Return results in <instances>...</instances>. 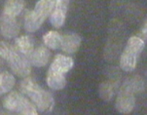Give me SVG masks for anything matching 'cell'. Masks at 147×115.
<instances>
[{
  "label": "cell",
  "mask_w": 147,
  "mask_h": 115,
  "mask_svg": "<svg viewBox=\"0 0 147 115\" xmlns=\"http://www.w3.org/2000/svg\"><path fill=\"white\" fill-rule=\"evenodd\" d=\"M144 83L140 77H131L127 79L122 85L120 91L117 96L115 106L117 111L122 114H129L134 110L136 106V93L142 91Z\"/></svg>",
  "instance_id": "obj_1"
},
{
  "label": "cell",
  "mask_w": 147,
  "mask_h": 115,
  "mask_svg": "<svg viewBox=\"0 0 147 115\" xmlns=\"http://www.w3.org/2000/svg\"><path fill=\"white\" fill-rule=\"evenodd\" d=\"M20 90L31 99L33 104L40 111H51L54 107L55 101L51 93L44 90L31 78L24 79L20 84Z\"/></svg>",
  "instance_id": "obj_2"
},
{
  "label": "cell",
  "mask_w": 147,
  "mask_h": 115,
  "mask_svg": "<svg viewBox=\"0 0 147 115\" xmlns=\"http://www.w3.org/2000/svg\"><path fill=\"white\" fill-rule=\"evenodd\" d=\"M0 57L7 62L11 70L20 77H26L31 72L28 57L22 55L16 47L7 42H0Z\"/></svg>",
  "instance_id": "obj_3"
},
{
  "label": "cell",
  "mask_w": 147,
  "mask_h": 115,
  "mask_svg": "<svg viewBox=\"0 0 147 115\" xmlns=\"http://www.w3.org/2000/svg\"><path fill=\"white\" fill-rule=\"evenodd\" d=\"M56 0H38L32 11H29L24 18V29L34 32L41 27L47 17L53 11Z\"/></svg>",
  "instance_id": "obj_4"
},
{
  "label": "cell",
  "mask_w": 147,
  "mask_h": 115,
  "mask_svg": "<svg viewBox=\"0 0 147 115\" xmlns=\"http://www.w3.org/2000/svg\"><path fill=\"white\" fill-rule=\"evenodd\" d=\"M145 46V41L139 36L131 37L120 59V66L127 72L133 71L136 66L138 57Z\"/></svg>",
  "instance_id": "obj_5"
},
{
  "label": "cell",
  "mask_w": 147,
  "mask_h": 115,
  "mask_svg": "<svg viewBox=\"0 0 147 115\" xmlns=\"http://www.w3.org/2000/svg\"><path fill=\"white\" fill-rule=\"evenodd\" d=\"M3 106L7 110L19 114L36 115L38 113L33 102L17 92H12L5 97L3 99Z\"/></svg>",
  "instance_id": "obj_6"
},
{
  "label": "cell",
  "mask_w": 147,
  "mask_h": 115,
  "mask_svg": "<svg viewBox=\"0 0 147 115\" xmlns=\"http://www.w3.org/2000/svg\"><path fill=\"white\" fill-rule=\"evenodd\" d=\"M69 0H56L55 7L50 15V22L56 28H59L65 22Z\"/></svg>",
  "instance_id": "obj_7"
},
{
  "label": "cell",
  "mask_w": 147,
  "mask_h": 115,
  "mask_svg": "<svg viewBox=\"0 0 147 115\" xmlns=\"http://www.w3.org/2000/svg\"><path fill=\"white\" fill-rule=\"evenodd\" d=\"M0 30L5 38H15L20 32V24L17 21V17L2 14L0 19Z\"/></svg>",
  "instance_id": "obj_8"
},
{
  "label": "cell",
  "mask_w": 147,
  "mask_h": 115,
  "mask_svg": "<svg viewBox=\"0 0 147 115\" xmlns=\"http://www.w3.org/2000/svg\"><path fill=\"white\" fill-rule=\"evenodd\" d=\"M81 36L75 32L66 33L61 37V50L66 54H74L81 45Z\"/></svg>",
  "instance_id": "obj_9"
},
{
  "label": "cell",
  "mask_w": 147,
  "mask_h": 115,
  "mask_svg": "<svg viewBox=\"0 0 147 115\" xmlns=\"http://www.w3.org/2000/svg\"><path fill=\"white\" fill-rule=\"evenodd\" d=\"M50 57H51V53L48 48L45 46H39L32 51L30 56L28 57V60L32 66L42 67L48 64Z\"/></svg>",
  "instance_id": "obj_10"
},
{
  "label": "cell",
  "mask_w": 147,
  "mask_h": 115,
  "mask_svg": "<svg viewBox=\"0 0 147 115\" xmlns=\"http://www.w3.org/2000/svg\"><path fill=\"white\" fill-rule=\"evenodd\" d=\"M73 60L68 56H64V55H57L55 57L53 62L51 64L49 69H52L54 71H58L61 73L65 74L67 73L73 66Z\"/></svg>",
  "instance_id": "obj_11"
},
{
  "label": "cell",
  "mask_w": 147,
  "mask_h": 115,
  "mask_svg": "<svg viewBox=\"0 0 147 115\" xmlns=\"http://www.w3.org/2000/svg\"><path fill=\"white\" fill-rule=\"evenodd\" d=\"M65 74L61 73L58 71H54L51 69H48L47 72V84L51 89L53 90H61L65 87L66 85V79H65Z\"/></svg>",
  "instance_id": "obj_12"
},
{
  "label": "cell",
  "mask_w": 147,
  "mask_h": 115,
  "mask_svg": "<svg viewBox=\"0 0 147 115\" xmlns=\"http://www.w3.org/2000/svg\"><path fill=\"white\" fill-rule=\"evenodd\" d=\"M16 48L22 55L28 57L34 50V42L30 36L22 35L16 38Z\"/></svg>",
  "instance_id": "obj_13"
},
{
  "label": "cell",
  "mask_w": 147,
  "mask_h": 115,
  "mask_svg": "<svg viewBox=\"0 0 147 115\" xmlns=\"http://www.w3.org/2000/svg\"><path fill=\"white\" fill-rule=\"evenodd\" d=\"M24 6V0H6L2 14L7 15V16L17 17L22 13Z\"/></svg>",
  "instance_id": "obj_14"
},
{
  "label": "cell",
  "mask_w": 147,
  "mask_h": 115,
  "mask_svg": "<svg viewBox=\"0 0 147 115\" xmlns=\"http://www.w3.org/2000/svg\"><path fill=\"white\" fill-rule=\"evenodd\" d=\"M116 82L113 80H106L99 85V97L105 101H110L116 92Z\"/></svg>",
  "instance_id": "obj_15"
},
{
  "label": "cell",
  "mask_w": 147,
  "mask_h": 115,
  "mask_svg": "<svg viewBox=\"0 0 147 115\" xmlns=\"http://www.w3.org/2000/svg\"><path fill=\"white\" fill-rule=\"evenodd\" d=\"M61 36L58 31L51 30L44 34L43 36V42L47 48H50L52 50H56L61 47Z\"/></svg>",
  "instance_id": "obj_16"
},
{
  "label": "cell",
  "mask_w": 147,
  "mask_h": 115,
  "mask_svg": "<svg viewBox=\"0 0 147 115\" xmlns=\"http://www.w3.org/2000/svg\"><path fill=\"white\" fill-rule=\"evenodd\" d=\"M15 77L8 71L0 72V95L6 94L15 86Z\"/></svg>",
  "instance_id": "obj_17"
},
{
  "label": "cell",
  "mask_w": 147,
  "mask_h": 115,
  "mask_svg": "<svg viewBox=\"0 0 147 115\" xmlns=\"http://www.w3.org/2000/svg\"><path fill=\"white\" fill-rule=\"evenodd\" d=\"M140 33L142 34V38L144 41L146 40V34H147V24H146V21L144 22V24H143V26H142V28L140 29Z\"/></svg>",
  "instance_id": "obj_18"
}]
</instances>
